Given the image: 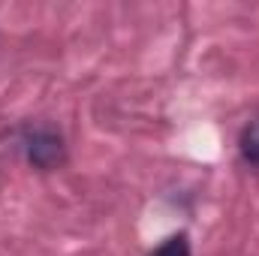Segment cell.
<instances>
[{
  "label": "cell",
  "mask_w": 259,
  "mask_h": 256,
  "mask_svg": "<svg viewBox=\"0 0 259 256\" xmlns=\"http://www.w3.org/2000/svg\"><path fill=\"white\" fill-rule=\"evenodd\" d=\"M24 145V154L30 160V166L49 172V169H58L66 160V145L61 139V133H55L52 127H33L24 133L21 139Z\"/></svg>",
  "instance_id": "obj_1"
},
{
  "label": "cell",
  "mask_w": 259,
  "mask_h": 256,
  "mask_svg": "<svg viewBox=\"0 0 259 256\" xmlns=\"http://www.w3.org/2000/svg\"><path fill=\"white\" fill-rule=\"evenodd\" d=\"M241 154H244V160H250V163H259V121H253L250 127H244L241 133Z\"/></svg>",
  "instance_id": "obj_2"
},
{
  "label": "cell",
  "mask_w": 259,
  "mask_h": 256,
  "mask_svg": "<svg viewBox=\"0 0 259 256\" xmlns=\"http://www.w3.org/2000/svg\"><path fill=\"white\" fill-rule=\"evenodd\" d=\"M154 256H190V241H187V235L181 232V235H172V238H166Z\"/></svg>",
  "instance_id": "obj_3"
}]
</instances>
